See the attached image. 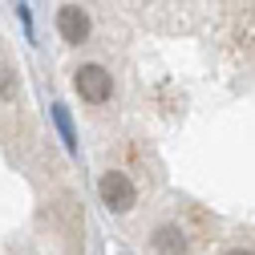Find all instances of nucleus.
<instances>
[{
    "mask_svg": "<svg viewBox=\"0 0 255 255\" xmlns=\"http://www.w3.org/2000/svg\"><path fill=\"white\" fill-rule=\"evenodd\" d=\"M98 195H102V203L114 215H126V211H134V203H138V186L130 182L126 170H106L98 178Z\"/></svg>",
    "mask_w": 255,
    "mask_h": 255,
    "instance_id": "obj_1",
    "label": "nucleus"
},
{
    "mask_svg": "<svg viewBox=\"0 0 255 255\" xmlns=\"http://www.w3.org/2000/svg\"><path fill=\"white\" fill-rule=\"evenodd\" d=\"M73 89L81 93V102L89 106H106L114 98V77L102 69V65H81L77 77H73Z\"/></svg>",
    "mask_w": 255,
    "mask_h": 255,
    "instance_id": "obj_2",
    "label": "nucleus"
},
{
    "mask_svg": "<svg viewBox=\"0 0 255 255\" xmlns=\"http://www.w3.org/2000/svg\"><path fill=\"white\" fill-rule=\"evenodd\" d=\"M57 33L65 45H81L89 41V12L81 4H65V8H57Z\"/></svg>",
    "mask_w": 255,
    "mask_h": 255,
    "instance_id": "obj_3",
    "label": "nucleus"
},
{
    "mask_svg": "<svg viewBox=\"0 0 255 255\" xmlns=\"http://www.w3.org/2000/svg\"><path fill=\"white\" fill-rule=\"evenodd\" d=\"M150 243H154L158 255H186L190 251V239H186V231L178 227V223H162V227L150 235Z\"/></svg>",
    "mask_w": 255,
    "mask_h": 255,
    "instance_id": "obj_4",
    "label": "nucleus"
},
{
    "mask_svg": "<svg viewBox=\"0 0 255 255\" xmlns=\"http://www.w3.org/2000/svg\"><path fill=\"white\" fill-rule=\"evenodd\" d=\"M53 126H57V134H61V142H65V150L69 154H77V130H73V118H69V110L61 106V102H53Z\"/></svg>",
    "mask_w": 255,
    "mask_h": 255,
    "instance_id": "obj_5",
    "label": "nucleus"
},
{
    "mask_svg": "<svg viewBox=\"0 0 255 255\" xmlns=\"http://www.w3.org/2000/svg\"><path fill=\"white\" fill-rule=\"evenodd\" d=\"M16 93V81H12V69L0 65V98H12Z\"/></svg>",
    "mask_w": 255,
    "mask_h": 255,
    "instance_id": "obj_6",
    "label": "nucleus"
},
{
    "mask_svg": "<svg viewBox=\"0 0 255 255\" xmlns=\"http://www.w3.org/2000/svg\"><path fill=\"white\" fill-rule=\"evenodd\" d=\"M16 12H20V20H24V37L33 41V16H28V8H24V0H16Z\"/></svg>",
    "mask_w": 255,
    "mask_h": 255,
    "instance_id": "obj_7",
    "label": "nucleus"
},
{
    "mask_svg": "<svg viewBox=\"0 0 255 255\" xmlns=\"http://www.w3.org/2000/svg\"><path fill=\"white\" fill-rule=\"evenodd\" d=\"M223 255H255V251H243V247H231V251H223Z\"/></svg>",
    "mask_w": 255,
    "mask_h": 255,
    "instance_id": "obj_8",
    "label": "nucleus"
}]
</instances>
